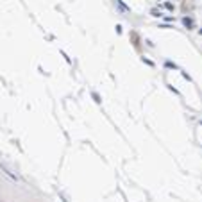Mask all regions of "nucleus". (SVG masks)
Masks as SVG:
<instances>
[{
    "mask_svg": "<svg viewBox=\"0 0 202 202\" xmlns=\"http://www.w3.org/2000/svg\"><path fill=\"white\" fill-rule=\"evenodd\" d=\"M0 170H2V172H4V174L9 177V179H11V181H14V183H16V181H20V177H18V175L13 172V170H9V168H7L6 165H2V163H0Z\"/></svg>",
    "mask_w": 202,
    "mask_h": 202,
    "instance_id": "nucleus-1",
    "label": "nucleus"
}]
</instances>
